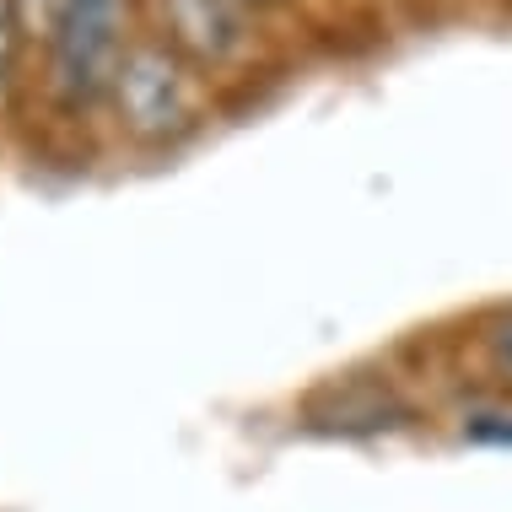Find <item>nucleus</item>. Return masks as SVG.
Instances as JSON below:
<instances>
[{
  "mask_svg": "<svg viewBox=\"0 0 512 512\" xmlns=\"http://www.w3.org/2000/svg\"><path fill=\"white\" fill-rule=\"evenodd\" d=\"M173 38L200 60H221L243 44V17L238 0H168Z\"/></svg>",
  "mask_w": 512,
  "mask_h": 512,
  "instance_id": "7ed1b4c3",
  "label": "nucleus"
},
{
  "mask_svg": "<svg viewBox=\"0 0 512 512\" xmlns=\"http://www.w3.org/2000/svg\"><path fill=\"white\" fill-rule=\"evenodd\" d=\"M11 17H17V6L0 0V87H6V65H11Z\"/></svg>",
  "mask_w": 512,
  "mask_h": 512,
  "instance_id": "423d86ee",
  "label": "nucleus"
},
{
  "mask_svg": "<svg viewBox=\"0 0 512 512\" xmlns=\"http://www.w3.org/2000/svg\"><path fill=\"white\" fill-rule=\"evenodd\" d=\"M486 351H491V362L502 372H512V318H502V324L486 329Z\"/></svg>",
  "mask_w": 512,
  "mask_h": 512,
  "instance_id": "39448f33",
  "label": "nucleus"
},
{
  "mask_svg": "<svg viewBox=\"0 0 512 512\" xmlns=\"http://www.w3.org/2000/svg\"><path fill=\"white\" fill-rule=\"evenodd\" d=\"M114 92H119L124 124H130L135 135H146V141H168V135H178L189 124V114H195L184 65L157 44H141V49L124 54L119 71H114Z\"/></svg>",
  "mask_w": 512,
  "mask_h": 512,
  "instance_id": "f03ea898",
  "label": "nucleus"
},
{
  "mask_svg": "<svg viewBox=\"0 0 512 512\" xmlns=\"http://www.w3.org/2000/svg\"><path fill=\"white\" fill-rule=\"evenodd\" d=\"M119 27L124 0H71L60 27H54V60L49 81L65 103H87L108 76L119 71Z\"/></svg>",
  "mask_w": 512,
  "mask_h": 512,
  "instance_id": "f257e3e1",
  "label": "nucleus"
},
{
  "mask_svg": "<svg viewBox=\"0 0 512 512\" xmlns=\"http://www.w3.org/2000/svg\"><path fill=\"white\" fill-rule=\"evenodd\" d=\"M17 6V22L22 27H38L44 38H54V27H60V17H65V6L71 0H11Z\"/></svg>",
  "mask_w": 512,
  "mask_h": 512,
  "instance_id": "20e7f679",
  "label": "nucleus"
}]
</instances>
